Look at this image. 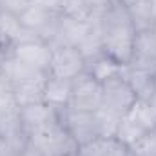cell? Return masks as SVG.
<instances>
[{"instance_id":"6da1fadb","label":"cell","mask_w":156,"mask_h":156,"mask_svg":"<svg viewBox=\"0 0 156 156\" xmlns=\"http://www.w3.org/2000/svg\"><path fill=\"white\" fill-rule=\"evenodd\" d=\"M98 26L102 31V53L122 67H127L133 60L136 37L127 7L115 0L111 7L100 16Z\"/></svg>"},{"instance_id":"7a4b0ae2","label":"cell","mask_w":156,"mask_h":156,"mask_svg":"<svg viewBox=\"0 0 156 156\" xmlns=\"http://www.w3.org/2000/svg\"><path fill=\"white\" fill-rule=\"evenodd\" d=\"M27 144L33 145L35 149L42 151L44 154H47V156L75 154L78 149L76 142L66 131V127L62 125L60 118L51 122V123H47L45 127H42L38 131L31 133L27 136Z\"/></svg>"},{"instance_id":"3957f363","label":"cell","mask_w":156,"mask_h":156,"mask_svg":"<svg viewBox=\"0 0 156 156\" xmlns=\"http://www.w3.org/2000/svg\"><path fill=\"white\" fill-rule=\"evenodd\" d=\"M136 102L138 98L123 76V71L102 82V109L104 111L122 118L131 111V107Z\"/></svg>"},{"instance_id":"277c9868","label":"cell","mask_w":156,"mask_h":156,"mask_svg":"<svg viewBox=\"0 0 156 156\" xmlns=\"http://www.w3.org/2000/svg\"><path fill=\"white\" fill-rule=\"evenodd\" d=\"M58 118L62 125L66 127V131L71 134V138L76 142L78 147L100 138L96 111L89 113V111H75V109L66 107L58 111Z\"/></svg>"},{"instance_id":"5b68a950","label":"cell","mask_w":156,"mask_h":156,"mask_svg":"<svg viewBox=\"0 0 156 156\" xmlns=\"http://www.w3.org/2000/svg\"><path fill=\"white\" fill-rule=\"evenodd\" d=\"M69 109L89 111V113L102 109V83L91 76L87 71H83L73 80Z\"/></svg>"},{"instance_id":"8992f818","label":"cell","mask_w":156,"mask_h":156,"mask_svg":"<svg viewBox=\"0 0 156 156\" xmlns=\"http://www.w3.org/2000/svg\"><path fill=\"white\" fill-rule=\"evenodd\" d=\"M53 56L49 64L47 75L64 80H75L85 71V58L75 45H56L51 47Z\"/></svg>"},{"instance_id":"52a82bcc","label":"cell","mask_w":156,"mask_h":156,"mask_svg":"<svg viewBox=\"0 0 156 156\" xmlns=\"http://www.w3.org/2000/svg\"><path fill=\"white\" fill-rule=\"evenodd\" d=\"M13 56L22 60L29 67L47 75L49 64H51V56H53V49H51V45L47 42H44L42 38H35V40L15 44Z\"/></svg>"},{"instance_id":"ba28073f","label":"cell","mask_w":156,"mask_h":156,"mask_svg":"<svg viewBox=\"0 0 156 156\" xmlns=\"http://www.w3.org/2000/svg\"><path fill=\"white\" fill-rule=\"evenodd\" d=\"M18 118L22 123V129L29 136L31 133L45 127L47 123H51L55 120H58V111L53 109L51 105H47L45 102H38V104L18 107Z\"/></svg>"},{"instance_id":"9c48e42d","label":"cell","mask_w":156,"mask_h":156,"mask_svg":"<svg viewBox=\"0 0 156 156\" xmlns=\"http://www.w3.org/2000/svg\"><path fill=\"white\" fill-rule=\"evenodd\" d=\"M133 67L145 69L156 75V35L154 31H144L136 33L134 37V53L131 64Z\"/></svg>"},{"instance_id":"30bf717a","label":"cell","mask_w":156,"mask_h":156,"mask_svg":"<svg viewBox=\"0 0 156 156\" xmlns=\"http://www.w3.org/2000/svg\"><path fill=\"white\" fill-rule=\"evenodd\" d=\"M71 87L73 80H64V78H55L47 75L45 87H44V102L51 105L53 109L60 111L69 107L71 102Z\"/></svg>"},{"instance_id":"8fae6325","label":"cell","mask_w":156,"mask_h":156,"mask_svg":"<svg viewBox=\"0 0 156 156\" xmlns=\"http://www.w3.org/2000/svg\"><path fill=\"white\" fill-rule=\"evenodd\" d=\"M123 76L129 82V85L134 91L138 100L149 102L154 96L156 83H154V75L153 73H149L145 69H140V67L127 66V67H123Z\"/></svg>"},{"instance_id":"7c38bea8","label":"cell","mask_w":156,"mask_h":156,"mask_svg":"<svg viewBox=\"0 0 156 156\" xmlns=\"http://www.w3.org/2000/svg\"><path fill=\"white\" fill-rule=\"evenodd\" d=\"M76 156H131V149L118 138H96L80 145Z\"/></svg>"},{"instance_id":"4fadbf2b","label":"cell","mask_w":156,"mask_h":156,"mask_svg":"<svg viewBox=\"0 0 156 156\" xmlns=\"http://www.w3.org/2000/svg\"><path fill=\"white\" fill-rule=\"evenodd\" d=\"M45 80H47V76H40V78H35V80H27V82L15 83L13 85V96H15L16 107L44 102Z\"/></svg>"},{"instance_id":"5bb4252c","label":"cell","mask_w":156,"mask_h":156,"mask_svg":"<svg viewBox=\"0 0 156 156\" xmlns=\"http://www.w3.org/2000/svg\"><path fill=\"white\" fill-rule=\"evenodd\" d=\"M0 73L11 82V85L20 83V82H27V80H35V78H40V76H47L45 73L29 67L27 64H24L22 60H18L15 56H9L0 66Z\"/></svg>"},{"instance_id":"9a60e30c","label":"cell","mask_w":156,"mask_h":156,"mask_svg":"<svg viewBox=\"0 0 156 156\" xmlns=\"http://www.w3.org/2000/svg\"><path fill=\"white\" fill-rule=\"evenodd\" d=\"M133 29L136 33H144V31H151L156 26V11L153 5V0H145L142 4H136L133 7L127 9Z\"/></svg>"},{"instance_id":"2e32d148","label":"cell","mask_w":156,"mask_h":156,"mask_svg":"<svg viewBox=\"0 0 156 156\" xmlns=\"http://www.w3.org/2000/svg\"><path fill=\"white\" fill-rule=\"evenodd\" d=\"M85 71L102 83V82H105L107 78L115 76V75H120V73L123 71V67L102 53V55H98V56H94V58L85 60Z\"/></svg>"},{"instance_id":"e0dca14e","label":"cell","mask_w":156,"mask_h":156,"mask_svg":"<svg viewBox=\"0 0 156 156\" xmlns=\"http://www.w3.org/2000/svg\"><path fill=\"white\" fill-rule=\"evenodd\" d=\"M56 16H58V15H56ZM18 18H20V22H22V26H24L26 29H31V31H35V33L38 35L40 31L55 18V15H49L47 11L40 9L38 5H35V4L31 2V5H29Z\"/></svg>"},{"instance_id":"ac0fdd59","label":"cell","mask_w":156,"mask_h":156,"mask_svg":"<svg viewBox=\"0 0 156 156\" xmlns=\"http://www.w3.org/2000/svg\"><path fill=\"white\" fill-rule=\"evenodd\" d=\"M145 133L147 131H144L138 123H134L129 116H122L120 122H118V129H116V136L115 138H118L122 144H125L131 149Z\"/></svg>"},{"instance_id":"d6986e66","label":"cell","mask_w":156,"mask_h":156,"mask_svg":"<svg viewBox=\"0 0 156 156\" xmlns=\"http://www.w3.org/2000/svg\"><path fill=\"white\" fill-rule=\"evenodd\" d=\"M125 116H129L134 123H138V125H140L144 131H147V133L156 129L154 116H153V111H151V107H149V102L138 100V102L131 107V111H129Z\"/></svg>"},{"instance_id":"ffe728a7","label":"cell","mask_w":156,"mask_h":156,"mask_svg":"<svg viewBox=\"0 0 156 156\" xmlns=\"http://www.w3.org/2000/svg\"><path fill=\"white\" fill-rule=\"evenodd\" d=\"M96 120H98V131H100V138H115L118 129V122L120 116H115L104 109L96 111Z\"/></svg>"},{"instance_id":"44dd1931","label":"cell","mask_w":156,"mask_h":156,"mask_svg":"<svg viewBox=\"0 0 156 156\" xmlns=\"http://www.w3.org/2000/svg\"><path fill=\"white\" fill-rule=\"evenodd\" d=\"M16 102L13 96V85L7 78L0 73V115H7L16 111Z\"/></svg>"},{"instance_id":"7402d4cb","label":"cell","mask_w":156,"mask_h":156,"mask_svg":"<svg viewBox=\"0 0 156 156\" xmlns=\"http://www.w3.org/2000/svg\"><path fill=\"white\" fill-rule=\"evenodd\" d=\"M131 156H156V129L145 133L131 147Z\"/></svg>"},{"instance_id":"603a6c76","label":"cell","mask_w":156,"mask_h":156,"mask_svg":"<svg viewBox=\"0 0 156 156\" xmlns=\"http://www.w3.org/2000/svg\"><path fill=\"white\" fill-rule=\"evenodd\" d=\"M29 5H31V0H0V11L11 13L16 16H20Z\"/></svg>"},{"instance_id":"cb8c5ba5","label":"cell","mask_w":156,"mask_h":156,"mask_svg":"<svg viewBox=\"0 0 156 156\" xmlns=\"http://www.w3.org/2000/svg\"><path fill=\"white\" fill-rule=\"evenodd\" d=\"M40 9L47 11L49 15H64V0H31Z\"/></svg>"},{"instance_id":"d4e9b609","label":"cell","mask_w":156,"mask_h":156,"mask_svg":"<svg viewBox=\"0 0 156 156\" xmlns=\"http://www.w3.org/2000/svg\"><path fill=\"white\" fill-rule=\"evenodd\" d=\"M13 47H15V44H13L11 40H7L4 35H0V66H2L9 56H13Z\"/></svg>"},{"instance_id":"484cf974","label":"cell","mask_w":156,"mask_h":156,"mask_svg":"<svg viewBox=\"0 0 156 156\" xmlns=\"http://www.w3.org/2000/svg\"><path fill=\"white\" fill-rule=\"evenodd\" d=\"M18 156H47V154H44L42 151L35 149L33 145H29V144H27V145H26V149H24V151H22Z\"/></svg>"},{"instance_id":"4316f807","label":"cell","mask_w":156,"mask_h":156,"mask_svg":"<svg viewBox=\"0 0 156 156\" xmlns=\"http://www.w3.org/2000/svg\"><path fill=\"white\" fill-rule=\"evenodd\" d=\"M118 2H120L123 7L129 9V7H133V5H136V4H142V2H145V0H118Z\"/></svg>"},{"instance_id":"83f0119b","label":"cell","mask_w":156,"mask_h":156,"mask_svg":"<svg viewBox=\"0 0 156 156\" xmlns=\"http://www.w3.org/2000/svg\"><path fill=\"white\" fill-rule=\"evenodd\" d=\"M149 107H151V111H153V116H154V123H156V93L154 96L149 100Z\"/></svg>"},{"instance_id":"f1b7e54d","label":"cell","mask_w":156,"mask_h":156,"mask_svg":"<svg viewBox=\"0 0 156 156\" xmlns=\"http://www.w3.org/2000/svg\"><path fill=\"white\" fill-rule=\"evenodd\" d=\"M67 156H76V153H75V154H67Z\"/></svg>"},{"instance_id":"f546056e","label":"cell","mask_w":156,"mask_h":156,"mask_svg":"<svg viewBox=\"0 0 156 156\" xmlns=\"http://www.w3.org/2000/svg\"><path fill=\"white\" fill-rule=\"evenodd\" d=\"M154 83H156V75H154Z\"/></svg>"},{"instance_id":"4dcf8cb0","label":"cell","mask_w":156,"mask_h":156,"mask_svg":"<svg viewBox=\"0 0 156 156\" xmlns=\"http://www.w3.org/2000/svg\"><path fill=\"white\" fill-rule=\"evenodd\" d=\"M64 2H66V0H64Z\"/></svg>"}]
</instances>
